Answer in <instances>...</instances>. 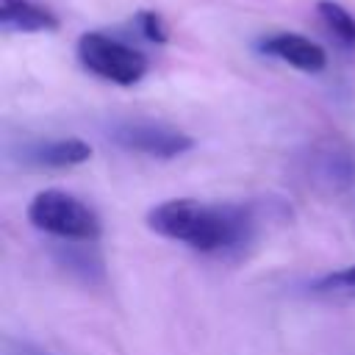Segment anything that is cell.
<instances>
[{"label":"cell","instance_id":"obj_1","mask_svg":"<svg viewBox=\"0 0 355 355\" xmlns=\"http://www.w3.org/2000/svg\"><path fill=\"white\" fill-rule=\"evenodd\" d=\"M147 227L200 252H227L250 241L255 214L252 205L241 202H205L194 197H175L150 208Z\"/></svg>","mask_w":355,"mask_h":355},{"label":"cell","instance_id":"obj_2","mask_svg":"<svg viewBox=\"0 0 355 355\" xmlns=\"http://www.w3.org/2000/svg\"><path fill=\"white\" fill-rule=\"evenodd\" d=\"M28 222L61 241H97L100 219L97 214L69 191L44 189L28 205Z\"/></svg>","mask_w":355,"mask_h":355},{"label":"cell","instance_id":"obj_3","mask_svg":"<svg viewBox=\"0 0 355 355\" xmlns=\"http://www.w3.org/2000/svg\"><path fill=\"white\" fill-rule=\"evenodd\" d=\"M78 61L92 75L116 86H136L150 69V61L141 50L103 31H86L78 39Z\"/></svg>","mask_w":355,"mask_h":355},{"label":"cell","instance_id":"obj_4","mask_svg":"<svg viewBox=\"0 0 355 355\" xmlns=\"http://www.w3.org/2000/svg\"><path fill=\"white\" fill-rule=\"evenodd\" d=\"M108 136L116 147L150 158H178L194 147V139L158 119H116L108 128Z\"/></svg>","mask_w":355,"mask_h":355},{"label":"cell","instance_id":"obj_5","mask_svg":"<svg viewBox=\"0 0 355 355\" xmlns=\"http://www.w3.org/2000/svg\"><path fill=\"white\" fill-rule=\"evenodd\" d=\"M305 175L324 191H344L355 183V150L338 139H324L305 155Z\"/></svg>","mask_w":355,"mask_h":355},{"label":"cell","instance_id":"obj_6","mask_svg":"<svg viewBox=\"0 0 355 355\" xmlns=\"http://www.w3.org/2000/svg\"><path fill=\"white\" fill-rule=\"evenodd\" d=\"M258 50L300 69V72H311V75H316L327 67V53L322 50V44H316L300 33H288V31L263 36L258 42Z\"/></svg>","mask_w":355,"mask_h":355},{"label":"cell","instance_id":"obj_7","mask_svg":"<svg viewBox=\"0 0 355 355\" xmlns=\"http://www.w3.org/2000/svg\"><path fill=\"white\" fill-rule=\"evenodd\" d=\"M19 158L44 169H67L86 164L92 158V144L78 136H55V139H33L22 144Z\"/></svg>","mask_w":355,"mask_h":355},{"label":"cell","instance_id":"obj_8","mask_svg":"<svg viewBox=\"0 0 355 355\" xmlns=\"http://www.w3.org/2000/svg\"><path fill=\"white\" fill-rule=\"evenodd\" d=\"M0 28L8 33L58 31V17L33 0H0Z\"/></svg>","mask_w":355,"mask_h":355},{"label":"cell","instance_id":"obj_9","mask_svg":"<svg viewBox=\"0 0 355 355\" xmlns=\"http://www.w3.org/2000/svg\"><path fill=\"white\" fill-rule=\"evenodd\" d=\"M319 19L327 28V33L347 50H355V17L336 0H319L316 3Z\"/></svg>","mask_w":355,"mask_h":355},{"label":"cell","instance_id":"obj_10","mask_svg":"<svg viewBox=\"0 0 355 355\" xmlns=\"http://www.w3.org/2000/svg\"><path fill=\"white\" fill-rule=\"evenodd\" d=\"M316 291H327V294H347V297H355V263L352 266H344V269H336L324 277H319L313 283Z\"/></svg>","mask_w":355,"mask_h":355},{"label":"cell","instance_id":"obj_11","mask_svg":"<svg viewBox=\"0 0 355 355\" xmlns=\"http://www.w3.org/2000/svg\"><path fill=\"white\" fill-rule=\"evenodd\" d=\"M133 22H136V31L153 44H164L169 39V28L158 11H139Z\"/></svg>","mask_w":355,"mask_h":355},{"label":"cell","instance_id":"obj_12","mask_svg":"<svg viewBox=\"0 0 355 355\" xmlns=\"http://www.w3.org/2000/svg\"><path fill=\"white\" fill-rule=\"evenodd\" d=\"M0 355H50V352L39 349V347L31 344V341H19V338L6 336V338H3V352H0Z\"/></svg>","mask_w":355,"mask_h":355}]
</instances>
